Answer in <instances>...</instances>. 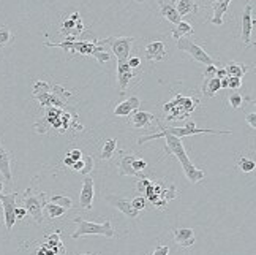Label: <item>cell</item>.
<instances>
[{
  "instance_id": "44",
  "label": "cell",
  "mask_w": 256,
  "mask_h": 255,
  "mask_svg": "<svg viewBox=\"0 0 256 255\" xmlns=\"http://www.w3.org/2000/svg\"><path fill=\"white\" fill-rule=\"evenodd\" d=\"M245 121H247V124L252 127L253 130L256 129V114L254 113H248L247 116H245Z\"/></svg>"
},
{
  "instance_id": "5",
  "label": "cell",
  "mask_w": 256,
  "mask_h": 255,
  "mask_svg": "<svg viewBox=\"0 0 256 255\" xmlns=\"http://www.w3.org/2000/svg\"><path fill=\"white\" fill-rule=\"evenodd\" d=\"M196 106H198V99H192V97H184L177 94L171 102H168L163 106V111L166 114V121L174 119H185L186 116H190Z\"/></svg>"
},
{
  "instance_id": "16",
  "label": "cell",
  "mask_w": 256,
  "mask_h": 255,
  "mask_svg": "<svg viewBox=\"0 0 256 255\" xmlns=\"http://www.w3.org/2000/svg\"><path fill=\"white\" fill-rule=\"evenodd\" d=\"M140 105H141V100L138 99V97H134V95L133 97H128L126 100H124V102L116 105L112 114L116 117H128L133 111H136L138 108H140Z\"/></svg>"
},
{
  "instance_id": "51",
  "label": "cell",
  "mask_w": 256,
  "mask_h": 255,
  "mask_svg": "<svg viewBox=\"0 0 256 255\" xmlns=\"http://www.w3.org/2000/svg\"><path fill=\"white\" fill-rule=\"evenodd\" d=\"M134 2H138V4H142V2H144V0H134Z\"/></svg>"
},
{
  "instance_id": "22",
  "label": "cell",
  "mask_w": 256,
  "mask_h": 255,
  "mask_svg": "<svg viewBox=\"0 0 256 255\" xmlns=\"http://www.w3.org/2000/svg\"><path fill=\"white\" fill-rule=\"evenodd\" d=\"M136 159V155H125L119 162V174L120 176H130V178H144V174L141 171H136L133 162Z\"/></svg>"
},
{
  "instance_id": "9",
  "label": "cell",
  "mask_w": 256,
  "mask_h": 255,
  "mask_svg": "<svg viewBox=\"0 0 256 255\" xmlns=\"http://www.w3.org/2000/svg\"><path fill=\"white\" fill-rule=\"evenodd\" d=\"M98 45H110L114 56L117 57V62H124L130 59L134 38L133 37H108L103 40H98Z\"/></svg>"
},
{
  "instance_id": "52",
  "label": "cell",
  "mask_w": 256,
  "mask_h": 255,
  "mask_svg": "<svg viewBox=\"0 0 256 255\" xmlns=\"http://www.w3.org/2000/svg\"><path fill=\"white\" fill-rule=\"evenodd\" d=\"M82 255H94V253H82Z\"/></svg>"
},
{
  "instance_id": "30",
  "label": "cell",
  "mask_w": 256,
  "mask_h": 255,
  "mask_svg": "<svg viewBox=\"0 0 256 255\" xmlns=\"http://www.w3.org/2000/svg\"><path fill=\"white\" fill-rule=\"evenodd\" d=\"M116 149H117V140L108 138L104 141V144H103V148H102L100 159L102 160H110V159H112V155L116 154Z\"/></svg>"
},
{
  "instance_id": "41",
  "label": "cell",
  "mask_w": 256,
  "mask_h": 255,
  "mask_svg": "<svg viewBox=\"0 0 256 255\" xmlns=\"http://www.w3.org/2000/svg\"><path fill=\"white\" fill-rule=\"evenodd\" d=\"M66 157H70L73 162H76V160H81L82 159V152L80 149H72L70 152H66Z\"/></svg>"
},
{
  "instance_id": "29",
  "label": "cell",
  "mask_w": 256,
  "mask_h": 255,
  "mask_svg": "<svg viewBox=\"0 0 256 255\" xmlns=\"http://www.w3.org/2000/svg\"><path fill=\"white\" fill-rule=\"evenodd\" d=\"M160 15L163 18L168 19V21L172 23V24H177V23L182 21V18L179 16V13H177V10H176L174 5H163V7H160Z\"/></svg>"
},
{
  "instance_id": "4",
  "label": "cell",
  "mask_w": 256,
  "mask_h": 255,
  "mask_svg": "<svg viewBox=\"0 0 256 255\" xmlns=\"http://www.w3.org/2000/svg\"><path fill=\"white\" fill-rule=\"evenodd\" d=\"M76 119V114H65L62 113V108H46V116L42 117L35 124L36 133H48L49 129H56L58 133H65L66 129H70Z\"/></svg>"
},
{
  "instance_id": "2",
  "label": "cell",
  "mask_w": 256,
  "mask_h": 255,
  "mask_svg": "<svg viewBox=\"0 0 256 255\" xmlns=\"http://www.w3.org/2000/svg\"><path fill=\"white\" fill-rule=\"evenodd\" d=\"M44 46L62 48V50L66 53H76V54H81V56H92L100 64H106L111 59V54L108 51H104L103 48L98 45L96 38H92V40H72V38H66V40L60 42V43L44 42Z\"/></svg>"
},
{
  "instance_id": "10",
  "label": "cell",
  "mask_w": 256,
  "mask_h": 255,
  "mask_svg": "<svg viewBox=\"0 0 256 255\" xmlns=\"http://www.w3.org/2000/svg\"><path fill=\"white\" fill-rule=\"evenodd\" d=\"M177 50L179 51H185V53H188L192 57H193V61L196 62H200L202 65H214V59L204 51V48H201L200 45H196L193 43L192 40H188V37H182L177 40Z\"/></svg>"
},
{
  "instance_id": "36",
  "label": "cell",
  "mask_w": 256,
  "mask_h": 255,
  "mask_svg": "<svg viewBox=\"0 0 256 255\" xmlns=\"http://www.w3.org/2000/svg\"><path fill=\"white\" fill-rule=\"evenodd\" d=\"M82 160H84V166L80 173L82 176H87V174H90V171L94 170V157L92 155H82Z\"/></svg>"
},
{
  "instance_id": "27",
  "label": "cell",
  "mask_w": 256,
  "mask_h": 255,
  "mask_svg": "<svg viewBox=\"0 0 256 255\" xmlns=\"http://www.w3.org/2000/svg\"><path fill=\"white\" fill-rule=\"evenodd\" d=\"M192 34H193V27H192V24L185 23V21H180V23L174 24L172 31H171V35H172V38H174L176 42L179 40V38H182V37H188V35H192Z\"/></svg>"
},
{
  "instance_id": "12",
  "label": "cell",
  "mask_w": 256,
  "mask_h": 255,
  "mask_svg": "<svg viewBox=\"0 0 256 255\" xmlns=\"http://www.w3.org/2000/svg\"><path fill=\"white\" fill-rule=\"evenodd\" d=\"M16 198L18 193L12 192V193H4L0 201H2L4 206V220H5V227L10 231L16 223V217H14V209H16Z\"/></svg>"
},
{
  "instance_id": "31",
  "label": "cell",
  "mask_w": 256,
  "mask_h": 255,
  "mask_svg": "<svg viewBox=\"0 0 256 255\" xmlns=\"http://www.w3.org/2000/svg\"><path fill=\"white\" fill-rule=\"evenodd\" d=\"M43 211H46V215L49 219H57V217H60V215H64L66 212L65 208H62V206H58L56 203H51V201H46Z\"/></svg>"
},
{
  "instance_id": "28",
  "label": "cell",
  "mask_w": 256,
  "mask_h": 255,
  "mask_svg": "<svg viewBox=\"0 0 256 255\" xmlns=\"http://www.w3.org/2000/svg\"><path fill=\"white\" fill-rule=\"evenodd\" d=\"M224 70L228 73V76H234V78H242L245 76V73L248 72V67L245 64H239V62H230L224 65Z\"/></svg>"
},
{
  "instance_id": "40",
  "label": "cell",
  "mask_w": 256,
  "mask_h": 255,
  "mask_svg": "<svg viewBox=\"0 0 256 255\" xmlns=\"http://www.w3.org/2000/svg\"><path fill=\"white\" fill-rule=\"evenodd\" d=\"M133 166H134V170L136 171H141L142 173V170H146V166H147V162L144 160V159H134V162H133Z\"/></svg>"
},
{
  "instance_id": "23",
  "label": "cell",
  "mask_w": 256,
  "mask_h": 255,
  "mask_svg": "<svg viewBox=\"0 0 256 255\" xmlns=\"http://www.w3.org/2000/svg\"><path fill=\"white\" fill-rule=\"evenodd\" d=\"M130 122L133 127H136V129H144V127H149L152 121H155V116L149 111H140L136 110L133 111L130 116Z\"/></svg>"
},
{
  "instance_id": "15",
  "label": "cell",
  "mask_w": 256,
  "mask_h": 255,
  "mask_svg": "<svg viewBox=\"0 0 256 255\" xmlns=\"http://www.w3.org/2000/svg\"><path fill=\"white\" fill-rule=\"evenodd\" d=\"M106 201L111 206H114L116 209H119L122 214H125L126 217H132V219L140 217V211H136L132 206V203L124 197H119V195H106Z\"/></svg>"
},
{
  "instance_id": "8",
  "label": "cell",
  "mask_w": 256,
  "mask_h": 255,
  "mask_svg": "<svg viewBox=\"0 0 256 255\" xmlns=\"http://www.w3.org/2000/svg\"><path fill=\"white\" fill-rule=\"evenodd\" d=\"M160 127L162 133H170L174 135L176 138H184V136H192V135H200V133H209V135H231V130H215V129H198L193 121H188L185 127H163L160 121H156Z\"/></svg>"
},
{
  "instance_id": "24",
  "label": "cell",
  "mask_w": 256,
  "mask_h": 255,
  "mask_svg": "<svg viewBox=\"0 0 256 255\" xmlns=\"http://www.w3.org/2000/svg\"><path fill=\"white\" fill-rule=\"evenodd\" d=\"M222 89L220 86V80L216 76H210V78H204V83H202V87H201V92L204 97H208V99H212V97Z\"/></svg>"
},
{
  "instance_id": "1",
  "label": "cell",
  "mask_w": 256,
  "mask_h": 255,
  "mask_svg": "<svg viewBox=\"0 0 256 255\" xmlns=\"http://www.w3.org/2000/svg\"><path fill=\"white\" fill-rule=\"evenodd\" d=\"M158 138H164V141H166V152L172 154L176 159L180 162V166H182L184 174H185L186 179H188L192 184H198L200 181L204 179L206 173L201 168H196V166L193 165V162L188 159V154H186L180 138H176L174 135L158 132V133H154V135L141 136V138H138V144H144L147 141L158 140Z\"/></svg>"
},
{
  "instance_id": "38",
  "label": "cell",
  "mask_w": 256,
  "mask_h": 255,
  "mask_svg": "<svg viewBox=\"0 0 256 255\" xmlns=\"http://www.w3.org/2000/svg\"><path fill=\"white\" fill-rule=\"evenodd\" d=\"M242 87V80L240 78H234V76H228V89L238 91Z\"/></svg>"
},
{
  "instance_id": "33",
  "label": "cell",
  "mask_w": 256,
  "mask_h": 255,
  "mask_svg": "<svg viewBox=\"0 0 256 255\" xmlns=\"http://www.w3.org/2000/svg\"><path fill=\"white\" fill-rule=\"evenodd\" d=\"M51 203H56L58 206H62L66 211L73 208V200L70 197H65V195H54L51 198Z\"/></svg>"
},
{
  "instance_id": "34",
  "label": "cell",
  "mask_w": 256,
  "mask_h": 255,
  "mask_svg": "<svg viewBox=\"0 0 256 255\" xmlns=\"http://www.w3.org/2000/svg\"><path fill=\"white\" fill-rule=\"evenodd\" d=\"M238 166H239V170L244 173H252L256 168V163H254V160L247 159V157H240L239 162H238Z\"/></svg>"
},
{
  "instance_id": "11",
  "label": "cell",
  "mask_w": 256,
  "mask_h": 255,
  "mask_svg": "<svg viewBox=\"0 0 256 255\" xmlns=\"http://www.w3.org/2000/svg\"><path fill=\"white\" fill-rule=\"evenodd\" d=\"M84 31H86V27L82 24V19H81L80 13H72L68 18H65L62 23V27H60V34L66 35L68 38H72V40H74L76 37L82 35Z\"/></svg>"
},
{
  "instance_id": "47",
  "label": "cell",
  "mask_w": 256,
  "mask_h": 255,
  "mask_svg": "<svg viewBox=\"0 0 256 255\" xmlns=\"http://www.w3.org/2000/svg\"><path fill=\"white\" fill-rule=\"evenodd\" d=\"M215 76L218 78V80H223V78H228V73H226L224 67H223V68H216V73H215Z\"/></svg>"
},
{
  "instance_id": "50",
  "label": "cell",
  "mask_w": 256,
  "mask_h": 255,
  "mask_svg": "<svg viewBox=\"0 0 256 255\" xmlns=\"http://www.w3.org/2000/svg\"><path fill=\"white\" fill-rule=\"evenodd\" d=\"M4 195V182H0V198H2Z\"/></svg>"
},
{
  "instance_id": "18",
  "label": "cell",
  "mask_w": 256,
  "mask_h": 255,
  "mask_svg": "<svg viewBox=\"0 0 256 255\" xmlns=\"http://www.w3.org/2000/svg\"><path fill=\"white\" fill-rule=\"evenodd\" d=\"M133 70L130 68L126 61L124 62H117V84H119L120 92H125L128 84H130L132 78H133Z\"/></svg>"
},
{
  "instance_id": "43",
  "label": "cell",
  "mask_w": 256,
  "mask_h": 255,
  "mask_svg": "<svg viewBox=\"0 0 256 255\" xmlns=\"http://www.w3.org/2000/svg\"><path fill=\"white\" fill-rule=\"evenodd\" d=\"M26 215H27V211L22 208V206H19V208L16 206V209H14V217H16V220H21V219H24Z\"/></svg>"
},
{
  "instance_id": "19",
  "label": "cell",
  "mask_w": 256,
  "mask_h": 255,
  "mask_svg": "<svg viewBox=\"0 0 256 255\" xmlns=\"http://www.w3.org/2000/svg\"><path fill=\"white\" fill-rule=\"evenodd\" d=\"M0 174L4 176L6 182H12V152H10L5 146L0 143Z\"/></svg>"
},
{
  "instance_id": "26",
  "label": "cell",
  "mask_w": 256,
  "mask_h": 255,
  "mask_svg": "<svg viewBox=\"0 0 256 255\" xmlns=\"http://www.w3.org/2000/svg\"><path fill=\"white\" fill-rule=\"evenodd\" d=\"M179 16H190L198 13V5L194 0H177V5H174Z\"/></svg>"
},
{
  "instance_id": "17",
  "label": "cell",
  "mask_w": 256,
  "mask_h": 255,
  "mask_svg": "<svg viewBox=\"0 0 256 255\" xmlns=\"http://www.w3.org/2000/svg\"><path fill=\"white\" fill-rule=\"evenodd\" d=\"M172 236H174V241L177 246H180L184 249L192 247L196 242V234H194V230H192V228H174Z\"/></svg>"
},
{
  "instance_id": "32",
  "label": "cell",
  "mask_w": 256,
  "mask_h": 255,
  "mask_svg": "<svg viewBox=\"0 0 256 255\" xmlns=\"http://www.w3.org/2000/svg\"><path fill=\"white\" fill-rule=\"evenodd\" d=\"M13 34L12 31L6 27V26H2L0 27V48H4V46H8L10 43L13 42Z\"/></svg>"
},
{
  "instance_id": "7",
  "label": "cell",
  "mask_w": 256,
  "mask_h": 255,
  "mask_svg": "<svg viewBox=\"0 0 256 255\" xmlns=\"http://www.w3.org/2000/svg\"><path fill=\"white\" fill-rule=\"evenodd\" d=\"M46 193L44 192H35L32 187H28L22 195V208L27 211V214L32 215V219L36 223L43 222V209L46 204Z\"/></svg>"
},
{
  "instance_id": "48",
  "label": "cell",
  "mask_w": 256,
  "mask_h": 255,
  "mask_svg": "<svg viewBox=\"0 0 256 255\" xmlns=\"http://www.w3.org/2000/svg\"><path fill=\"white\" fill-rule=\"evenodd\" d=\"M82 166H84V160L81 159V160H76L74 163H73V166H72V170H74V171H81L82 170Z\"/></svg>"
},
{
  "instance_id": "25",
  "label": "cell",
  "mask_w": 256,
  "mask_h": 255,
  "mask_svg": "<svg viewBox=\"0 0 256 255\" xmlns=\"http://www.w3.org/2000/svg\"><path fill=\"white\" fill-rule=\"evenodd\" d=\"M230 4H231V0H224V2H212V8H214L212 24L223 26V16L226 15V10L230 8Z\"/></svg>"
},
{
  "instance_id": "13",
  "label": "cell",
  "mask_w": 256,
  "mask_h": 255,
  "mask_svg": "<svg viewBox=\"0 0 256 255\" xmlns=\"http://www.w3.org/2000/svg\"><path fill=\"white\" fill-rule=\"evenodd\" d=\"M253 27H254V16H253V5L248 2L244 8V15H242V31H240V40L244 45H250L252 40V34H253Z\"/></svg>"
},
{
  "instance_id": "3",
  "label": "cell",
  "mask_w": 256,
  "mask_h": 255,
  "mask_svg": "<svg viewBox=\"0 0 256 255\" xmlns=\"http://www.w3.org/2000/svg\"><path fill=\"white\" fill-rule=\"evenodd\" d=\"M34 97L43 108H65L66 100L73 95L62 86H51L46 81H36L34 84Z\"/></svg>"
},
{
  "instance_id": "46",
  "label": "cell",
  "mask_w": 256,
  "mask_h": 255,
  "mask_svg": "<svg viewBox=\"0 0 256 255\" xmlns=\"http://www.w3.org/2000/svg\"><path fill=\"white\" fill-rule=\"evenodd\" d=\"M215 73H216V67L215 65H208V68H206V72H204V76L210 78V76H215Z\"/></svg>"
},
{
  "instance_id": "21",
  "label": "cell",
  "mask_w": 256,
  "mask_h": 255,
  "mask_svg": "<svg viewBox=\"0 0 256 255\" xmlns=\"http://www.w3.org/2000/svg\"><path fill=\"white\" fill-rule=\"evenodd\" d=\"M146 57L150 62H160L166 57V46L163 42H150L146 45Z\"/></svg>"
},
{
  "instance_id": "35",
  "label": "cell",
  "mask_w": 256,
  "mask_h": 255,
  "mask_svg": "<svg viewBox=\"0 0 256 255\" xmlns=\"http://www.w3.org/2000/svg\"><path fill=\"white\" fill-rule=\"evenodd\" d=\"M244 95L239 94V92H232L230 97H228V103L234 108V110H240V108L244 106Z\"/></svg>"
},
{
  "instance_id": "45",
  "label": "cell",
  "mask_w": 256,
  "mask_h": 255,
  "mask_svg": "<svg viewBox=\"0 0 256 255\" xmlns=\"http://www.w3.org/2000/svg\"><path fill=\"white\" fill-rule=\"evenodd\" d=\"M128 65H130V68L132 70H134V68H140V65H141V59L140 57H132V59H128Z\"/></svg>"
},
{
  "instance_id": "20",
  "label": "cell",
  "mask_w": 256,
  "mask_h": 255,
  "mask_svg": "<svg viewBox=\"0 0 256 255\" xmlns=\"http://www.w3.org/2000/svg\"><path fill=\"white\" fill-rule=\"evenodd\" d=\"M179 197V193H177V189L176 185H168V189H164L163 185H160L158 189V195H156V200L152 203L155 208L158 209H166V203H168V200H172V198H177Z\"/></svg>"
},
{
  "instance_id": "42",
  "label": "cell",
  "mask_w": 256,
  "mask_h": 255,
  "mask_svg": "<svg viewBox=\"0 0 256 255\" xmlns=\"http://www.w3.org/2000/svg\"><path fill=\"white\" fill-rule=\"evenodd\" d=\"M170 253V246H156L152 255H168Z\"/></svg>"
},
{
  "instance_id": "39",
  "label": "cell",
  "mask_w": 256,
  "mask_h": 255,
  "mask_svg": "<svg viewBox=\"0 0 256 255\" xmlns=\"http://www.w3.org/2000/svg\"><path fill=\"white\" fill-rule=\"evenodd\" d=\"M150 179H147L146 178V176H144V178H140V181H138V190H140V192H144L147 187H149V185H150Z\"/></svg>"
},
{
  "instance_id": "37",
  "label": "cell",
  "mask_w": 256,
  "mask_h": 255,
  "mask_svg": "<svg viewBox=\"0 0 256 255\" xmlns=\"http://www.w3.org/2000/svg\"><path fill=\"white\" fill-rule=\"evenodd\" d=\"M130 203H132V206L136 211H142V209H146V206H147V200L144 197H136Z\"/></svg>"
},
{
  "instance_id": "49",
  "label": "cell",
  "mask_w": 256,
  "mask_h": 255,
  "mask_svg": "<svg viewBox=\"0 0 256 255\" xmlns=\"http://www.w3.org/2000/svg\"><path fill=\"white\" fill-rule=\"evenodd\" d=\"M176 0H158V5L163 7V5H174Z\"/></svg>"
},
{
  "instance_id": "6",
  "label": "cell",
  "mask_w": 256,
  "mask_h": 255,
  "mask_svg": "<svg viewBox=\"0 0 256 255\" xmlns=\"http://www.w3.org/2000/svg\"><path fill=\"white\" fill-rule=\"evenodd\" d=\"M74 222L78 223V230L72 234L73 239L86 236V234H102V236L108 239H112L116 234L110 219H106L103 223H95V222L84 220L82 217H74Z\"/></svg>"
},
{
  "instance_id": "14",
  "label": "cell",
  "mask_w": 256,
  "mask_h": 255,
  "mask_svg": "<svg viewBox=\"0 0 256 255\" xmlns=\"http://www.w3.org/2000/svg\"><path fill=\"white\" fill-rule=\"evenodd\" d=\"M94 179L90 178V174L82 176V187L80 193V208L84 211H90L92 209V203H94Z\"/></svg>"
}]
</instances>
